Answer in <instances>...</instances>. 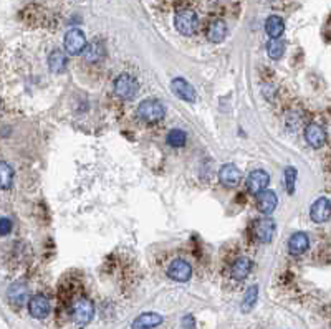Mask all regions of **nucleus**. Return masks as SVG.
Instances as JSON below:
<instances>
[{"label": "nucleus", "instance_id": "10", "mask_svg": "<svg viewBox=\"0 0 331 329\" xmlns=\"http://www.w3.org/2000/svg\"><path fill=\"white\" fill-rule=\"evenodd\" d=\"M171 88L177 98H181V100L187 101V103H196V100H197L196 89H194V86L187 81V79L174 78L171 81Z\"/></svg>", "mask_w": 331, "mask_h": 329}, {"label": "nucleus", "instance_id": "5", "mask_svg": "<svg viewBox=\"0 0 331 329\" xmlns=\"http://www.w3.org/2000/svg\"><path fill=\"white\" fill-rule=\"evenodd\" d=\"M63 46H65V51L68 55H82L84 48H86V37L82 30H78V28H72L70 32H66L65 35V40H63Z\"/></svg>", "mask_w": 331, "mask_h": 329}, {"label": "nucleus", "instance_id": "28", "mask_svg": "<svg viewBox=\"0 0 331 329\" xmlns=\"http://www.w3.org/2000/svg\"><path fill=\"white\" fill-rule=\"evenodd\" d=\"M181 324L184 329H196V319H194L192 314H186V316L181 319Z\"/></svg>", "mask_w": 331, "mask_h": 329}, {"label": "nucleus", "instance_id": "25", "mask_svg": "<svg viewBox=\"0 0 331 329\" xmlns=\"http://www.w3.org/2000/svg\"><path fill=\"white\" fill-rule=\"evenodd\" d=\"M187 136L182 129H172L167 133V144L172 146V147H182L186 144Z\"/></svg>", "mask_w": 331, "mask_h": 329}, {"label": "nucleus", "instance_id": "18", "mask_svg": "<svg viewBox=\"0 0 331 329\" xmlns=\"http://www.w3.org/2000/svg\"><path fill=\"white\" fill-rule=\"evenodd\" d=\"M250 270H252V261H250L248 258H245V256H240V258H237V260L234 261V265H232V268H230L232 278L245 280L248 276Z\"/></svg>", "mask_w": 331, "mask_h": 329}, {"label": "nucleus", "instance_id": "4", "mask_svg": "<svg viewBox=\"0 0 331 329\" xmlns=\"http://www.w3.org/2000/svg\"><path fill=\"white\" fill-rule=\"evenodd\" d=\"M174 25H176L177 32L181 35H194L199 27V18L197 13L189 10V8H184V10H179L174 17Z\"/></svg>", "mask_w": 331, "mask_h": 329}, {"label": "nucleus", "instance_id": "12", "mask_svg": "<svg viewBox=\"0 0 331 329\" xmlns=\"http://www.w3.org/2000/svg\"><path fill=\"white\" fill-rule=\"evenodd\" d=\"M163 321L164 318L161 316L159 313L148 311V313L139 314V316L131 323V329H156L163 324Z\"/></svg>", "mask_w": 331, "mask_h": 329}, {"label": "nucleus", "instance_id": "17", "mask_svg": "<svg viewBox=\"0 0 331 329\" xmlns=\"http://www.w3.org/2000/svg\"><path fill=\"white\" fill-rule=\"evenodd\" d=\"M28 294H30L28 293V286L23 281H17V283L10 285V288H8V299H10V303L17 304V306H22L27 301H30Z\"/></svg>", "mask_w": 331, "mask_h": 329}, {"label": "nucleus", "instance_id": "19", "mask_svg": "<svg viewBox=\"0 0 331 329\" xmlns=\"http://www.w3.org/2000/svg\"><path fill=\"white\" fill-rule=\"evenodd\" d=\"M265 30H267V35L270 38H280L283 30H285V23H283L282 17L272 15L267 18V23H265Z\"/></svg>", "mask_w": 331, "mask_h": 329}, {"label": "nucleus", "instance_id": "14", "mask_svg": "<svg viewBox=\"0 0 331 329\" xmlns=\"http://www.w3.org/2000/svg\"><path fill=\"white\" fill-rule=\"evenodd\" d=\"M310 247V238L305 232H296L293 233L288 240V253L293 256H300L308 250Z\"/></svg>", "mask_w": 331, "mask_h": 329}, {"label": "nucleus", "instance_id": "21", "mask_svg": "<svg viewBox=\"0 0 331 329\" xmlns=\"http://www.w3.org/2000/svg\"><path fill=\"white\" fill-rule=\"evenodd\" d=\"M66 67V56L61 50H53L48 55V68L53 73H61Z\"/></svg>", "mask_w": 331, "mask_h": 329}, {"label": "nucleus", "instance_id": "11", "mask_svg": "<svg viewBox=\"0 0 331 329\" xmlns=\"http://www.w3.org/2000/svg\"><path fill=\"white\" fill-rule=\"evenodd\" d=\"M28 313L35 319H43L50 314V301L43 294H37L28 301Z\"/></svg>", "mask_w": 331, "mask_h": 329}, {"label": "nucleus", "instance_id": "22", "mask_svg": "<svg viewBox=\"0 0 331 329\" xmlns=\"http://www.w3.org/2000/svg\"><path fill=\"white\" fill-rule=\"evenodd\" d=\"M105 45L99 43V41H93V43H89L86 48H84L83 55L84 58H86V62H99V60L105 56Z\"/></svg>", "mask_w": 331, "mask_h": 329}, {"label": "nucleus", "instance_id": "29", "mask_svg": "<svg viewBox=\"0 0 331 329\" xmlns=\"http://www.w3.org/2000/svg\"><path fill=\"white\" fill-rule=\"evenodd\" d=\"M10 230H12V222L7 217H3L2 220H0V233L5 237V235L10 233Z\"/></svg>", "mask_w": 331, "mask_h": 329}, {"label": "nucleus", "instance_id": "27", "mask_svg": "<svg viewBox=\"0 0 331 329\" xmlns=\"http://www.w3.org/2000/svg\"><path fill=\"white\" fill-rule=\"evenodd\" d=\"M285 184L288 194H295V184H296V169L287 167L285 169Z\"/></svg>", "mask_w": 331, "mask_h": 329}, {"label": "nucleus", "instance_id": "9", "mask_svg": "<svg viewBox=\"0 0 331 329\" xmlns=\"http://www.w3.org/2000/svg\"><path fill=\"white\" fill-rule=\"evenodd\" d=\"M270 184V176H268L267 171L263 169H255L248 174L247 177V189L252 192V194H260Z\"/></svg>", "mask_w": 331, "mask_h": 329}, {"label": "nucleus", "instance_id": "3", "mask_svg": "<svg viewBox=\"0 0 331 329\" xmlns=\"http://www.w3.org/2000/svg\"><path fill=\"white\" fill-rule=\"evenodd\" d=\"M93 316H94V306L88 298H78L72 304V318L78 328H84L86 324L91 323Z\"/></svg>", "mask_w": 331, "mask_h": 329}, {"label": "nucleus", "instance_id": "24", "mask_svg": "<svg viewBox=\"0 0 331 329\" xmlns=\"http://www.w3.org/2000/svg\"><path fill=\"white\" fill-rule=\"evenodd\" d=\"M283 51H285V43L280 38H272L267 45V53L272 60L282 58Z\"/></svg>", "mask_w": 331, "mask_h": 329}, {"label": "nucleus", "instance_id": "1", "mask_svg": "<svg viewBox=\"0 0 331 329\" xmlns=\"http://www.w3.org/2000/svg\"><path fill=\"white\" fill-rule=\"evenodd\" d=\"M139 91V84L136 81V78L129 73H123L115 79V93L118 98L124 101L134 100L136 95Z\"/></svg>", "mask_w": 331, "mask_h": 329}, {"label": "nucleus", "instance_id": "6", "mask_svg": "<svg viewBox=\"0 0 331 329\" xmlns=\"http://www.w3.org/2000/svg\"><path fill=\"white\" fill-rule=\"evenodd\" d=\"M277 232V223L273 219H260L253 223V235L260 243H270Z\"/></svg>", "mask_w": 331, "mask_h": 329}, {"label": "nucleus", "instance_id": "16", "mask_svg": "<svg viewBox=\"0 0 331 329\" xmlns=\"http://www.w3.org/2000/svg\"><path fill=\"white\" fill-rule=\"evenodd\" d=\"M305 139L311 147L320 149L326 143V131L320 124H310L305 131Z\"/></svg>", "mask_w": 331, "mask_h": 329}, {"label": "nucleus", "instance_id": "2", "mask_svg": "<svg viewBox=\"0 0 331 329\" xmlns=\"http://www.w3.org/2000/svg\"><path fill=\"white\" fill-rule=\"evenodd\" d=\"M138 116L144 123H158L166 116V108L159 100H144L138 106Z\"/></svg>", "mask_w": 331, "mask_h": 329}, {"label": "nucleus", "instance_id": "13", "mask_svg": "<svg viewBox=\"0 0 331 329\" xmlns=\"http://www.w3.org/2000/svg\"><path fill=\"white\" fill-rule=\"evenodd\" d=\"M219 181L224 185L235 187L242 181V172H240V169L235 164H224L219 171Z\"/></svg>", "mask_w": 331, "mask_h": 329}, {"label": "nucleus", "instance_id": "26", "mask_svg": "<svg viewBox=\"0 0 331 329\" xmlns=\"http://www.w3.org/2000/svg\"><path fill=\"white\" fill-rule=\"evenodd\" d=\"M0 172H2V189L3 190L10 189L13 181V169L5 161H2L0 162Z\"/></svg>", "mask_w": 331, "mask_h": 329}, {"label": "nucleus", "instance_id": "8", "mask_svg": "<svg viewBox=\"0 0 331 329\" xmlns=\"http://www.w3.org/2000/svg\"><path fill=\"white\" fill-rule=\"evenodd\" d=\"M331 217V200L326 197L316 199L310 207V219L316 223L328 222Z\"/></svg>", "mask_w": 331, "mask_h": 329}, {"label": "nucleus", "instance_id": "20", "mask_svg": "<svg viewBox=\"0 0 331 329\" xmlns=\"http://www.w3.org/2000/svg\"><path fill=\"white\" fill-rule=\"evenodd\" d=\"M227 35V25L224 20H215L209 27V32H207V38H209L212 43H220L224 41Z\"/></svg>", "mask_w": 331, "mask_h": 329}, {"label": "nucleus", "instance_id": "7", "mask_svg": "<svg viewBox=\"0 0 331 329\" xmlns=\"http://www.w3.org/2000/svg\"><path fill=\"white\" fill-rule=\"evenodd\" d=\"M167 275H169V278H172L174 281L184 283V281L191 280V276H192V266L189 265V261H186L184 258H176V260H172L171 265H169Z\"/></svg>", "mask_w": 331, "mask_h": 329}, {"label": "nucleus", "instance_id": "23", "mask_svg": "<svg viewBox=\"0 0 331 329\" xmlns=\"http://www.w3.org/2000/svg\"><path fill=\"white\" fill-rule=\"evenodd\" d=\"M257 298H258V286L253 285L250 286V288L245 291V296L242 299V313H248L250 309L255 306V303H257Z\"/></svg>", "mask_w": 331, "mask_h": 329}, {"label": "nucleus", "instance_id": "15", "mask_svg": "<svg viewBox=\"0 0 331 329\" xmlns=\"http://www.w3.org/2000/svg\"><path fill=\"white\" fill-rule=\"evenodd\" d=\"M257 205H258V210L265 215H270L275 212L277 205H278V197L273 190H268L265 189L263 192H260L258 194V199H257Z\"/></svg>", "mask_w": 331, "mask_h": 329}]
</instances>
